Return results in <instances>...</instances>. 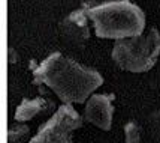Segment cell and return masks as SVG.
I'll use <instances>...</instances> for the list:
<instances>
[{
    "mask_svg": "<svg viewBox=\"0 0 160 143\" xmlns=\"http://www.w3.org/2000/svg\"><path fill=\"white\" fill-rule=\"evenodd\" d=\"M33 83L39 89L52 91L63 104H82L102 86L103 77L94 68L56 51L33 69Z\"/></svg>",
    "mask_w": 160,
    "mask_h": 143,
    "instance_id": "obj_1",
    "label": "cell"
},
{
    "mask_svg": "<svg viewBox=\"0 0 160 143\" xmlns=\"http://www.w3.org/2000/svg\"><path fill=\"white\" fill-rule=\"evenodd\" d=\"M85 12L98 38L118 41L141 36L145 29L144 11L130 0L103 2Z\"/></svg>",
    "mask_w": 160,
    "mask_h": 143,
    "instance_id": "obj_2",
    "label": "cell"
},
{
    "mask_svg": "<svg viewBox=\"0 0 160 143\" xmlns=\"http://www.w3.org/2000/svg\"><path fill=\"white\" fill-rule=\"evenodd\" d=\"M160 54V33L151 27L147 35L118 39L112 48V60L129 72H147L153 68Z\"/></svg>",
    "mask_w": 160,
    "mask_h": 143,
    "instance_id": "obj_3",
    "label": "cell"
},
{
    "mask_svg": "<svg viewBox=\"0 0 160 143\" xmlns=\"http://www.w3.org/2000/svg\"><path fill=\"white\" fill-rule=\"evenodd\" d=\"M84 119L72 104H63L42 125L30 143H73V131L81 128Z\"/></svg>",
    "mask_w": 160,
    "mask_h": 143,
    "instance_id": "obj_4",
    "label": "cell"
},
{
    "mask_svg": "<svg viewBox=\"0 0 160 143\" xmlns=\"http://www.w3.org/2000/svg\"><path fill=\"white\" fill-rule=\"evenodd\" d=\"M114 100H115L114 93H93L85 101L84 119L103 131H109L112 127Z\"/></svg>",
    "mask_w": 160,
    "mask_h": 143,
    "instance_id": "obj_5",
    "label": "cell"
},
{
    "mask_svg": "<svg viewBox=\"0 0 160 143\" xmlns=\"http://www.w3.org/2000/svg\"><path fill=\"white\" fill-rule=\"evenodd\" d=\"M58 32L62 35L63 41L68 42L72 47L81 48L87 39L90 38L88 30V17L85 9H77L72 11L69 15H66L62 21L58 23Z\"/></svg>",
    "mask_w": 160,
    "mask_h": 143,
    "instance_id": "obj_6",
    "label": "cell"
},
{
    "mask_svg": "<svg viewBox=\"0 0 160 143\" xmlns=\"http://www.w3.org/2000/svg\"><path fill=\"white\" fill-rule=\"evenodd\" d=\"M54 104L51 101L45 100L43 96H38V98H33V100H26L21 101V104L17 107V112H15V121L17 122H27L30 121L32 118H35L36 114L42 113L45 110H48L49 107H52Z\"/></svg>",
    "mask_w": 160,
    "mask_h": 143,
    "instance_id": "obj_7",
    "label": "cell"
},
{
    "mask_svg": "<svg viewBox=\"0 0 160 143\" xmlns=\"http://www.w3.org/2000/svg\"><path fill=\"white\" fill-rule=\"evenodd\" d=\"M28 133H30V129L27 125L20 124V122L14 124L8 129V143H20L24 137L28 136Z\"/></svg>",
    "mask_w": 160,
    "mask_h": 143,
    "instance_id": "obj_8",
    "label": "cell"
},
{
    "mask_svg": "<svg viewBox=\"0 0 160 143\" xmlns=\"http://www.w3.org/2000/svg\"><path fill=\"white\" fill-rule=\"evenodd\" d=\"M126 143H141V128L136 122H127L124 125Z\"/></svg>",
    "mask_w": 160,
    "mask_h": 143,
    "instance_id": "obj_9",
    "label": "cell"
},
{
    "mask_svg": "<svg viewBox=\"0 0 160 143\" xmlns=\"http://www.w3.org/2000/svg\"><path fill=\"white\" fill-rule=\"evenodd\" d=\"M9 63H15L17 62V59H15V50L12 48V47H9Z\"/></svg>",
    "mask_w": 160,
    "mask_h": 143,
    "instance_id": "obj_10",
    "label": "cell"
}]
</instances>
